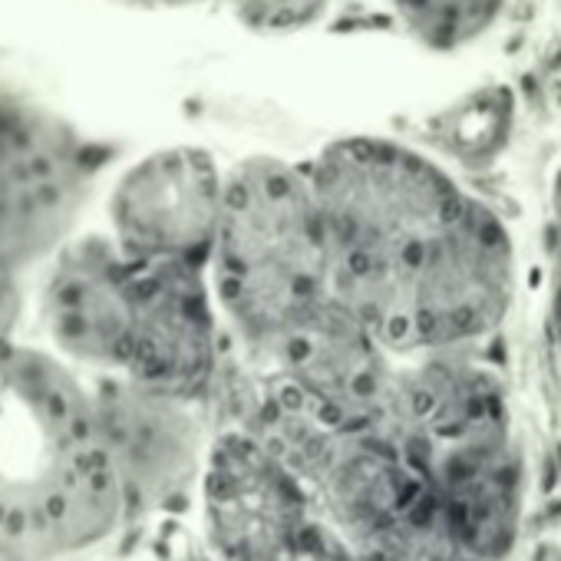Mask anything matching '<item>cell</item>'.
<instances>
[{"mask_svg": "<svg viewBox=\"0 0 561 561\" xmlns=\"http://www.w3.org/2000/svg\"><path fill=\"white\" fill-rule=\"evenodd\" d=\"M308 169L334 291L393 357L459 354L505 324L512 234L449 165L390 136H337Z\"/></svg>", "mask_w": 561, "mask_h": 561, "instance_id": "cell-1", "label": "cell"}, {"mask_svg": "<svg viewBox=\"0 0 561 561\" xmlns=\"http://www.w3.org/2000/svg\"><path fill=\"white\" fill-rule=\"evenodd\" d=\"M218 318L208 267L136 257L113 234L70 244L44 291L64 354L195 403L218 374Z\"/></svg>", "mask_w": 561, "mask_h": 561, "instance_id": "cell-2", "label": "cell"}, {"mask_svg": "<svg viewBox=\"0 0 561 561\" xmlns=\"http://www.w3.org/2000/svg\"><path fill=\"white\" fill-rule=\"evenodd\" d=\"M129 518L110 466L96 397L57 360L0 354V548L60 561Z\"/></svg>", "mask_w": 561, "mask_h": 561, "instance_id": "cell-3", "label": "cell"}, {"mask_svg": "<svg viewBox=\"0 0 561 561\" xmlns=\"http://www.w3.org/2000/svg\"><path fill=\"white\" fill-rule=\"evenodd\" d=\"M208 280L221 318L257 357L341 301L308 165L271 152L228 165Z\"/></svg>", "mask_w": 561, "mask_h": 561, "instance_id": "cell-4", "label": "cell"}, {"mask_svg": "<svg viewBox=\"0 0 561 561\" xmlns=\"http://www.w3.org/2000/svg\"><path fill=\"white\" fill-rule=\"evenodd\" d=\"M387 433L430 489L433 518L482 561H502L522 528V459L499 387L446 357L400 370Z\"/></svg>", "mask_w": 561, "mask_h": 561, "instance_id": "cell-5", "label": "cell"}, {"mask_svg": "<svg viewBox=\"0 0 561 561\" xmlns=\"http://www.w3.org/2000/svg\"><path fill=\"white\" fill-rule=\"evenodd\" d=\"M198 482L215 561H277L318 518L301 472L251 426L208 443Z\"/></svg>", "mask_w": 561, "mask_h": 561, "instance_id": "cell-6", "label": "cell"}, {"mask_svg": "<svg viewBox=\"0 0 561 561\" xmlns=\"http://www.w3.org/2000/svg\"><path fill=\"white\" fill-rule=\"evenodd\" d=\"M96 159L60 119L0 103V264L37 257L73 225Z\"/></svg>", "mask_w": 561, "mask_h": 561, "instance_id": "cell-7", "label": "cell"}, {"mask_svg": "<svg viewBox=\"0 0 561 561\" xmlns=\"http://www.w3.org/2000/svg\"><path fill=\"white\" fill-rule=\"evenodd\" d=\"M228 169L202 146H165L123 172L110 198L113 238L136 257L208 267Z\"/></svg>", "mask_w": 561, "mask_h": 561, "instance_id": "cell-8", "label": "cell"}, {"mask_svg": "<svg viewBox=\"0 0 561 561\" xmlns=\"http://www.w3.org/2000/svg\"><path fill=\"white\" fill-rule=\"evenodd\" d=\"M96 423L126 499L129 518H146L179 505L208 456L195 400L172 397L123 377H110L96 393Z\"/></svg>", "mask_w": 561, "mask_h": 561, "instance_id": "cell-9", "label": "cell"}, {"mask_svg": "<svg viewBox=\"0 0 561 561\" xmlns=\"http://www.w3.org/2000/svg\"><path fill=\"white\" fill-rule=\"evenodd\" d=\"M400 27L433 50H459L485 37L512 0H383Z\"/></svg>", "mask_w": 561, "mask_h": 561, "instance_id": "cell-10", "label": "cell"}, {"mask_svg": "<svg viewBox=\"0 0 561 561\" xmlns=\"http://www.w3.org/2000/svg\"><path fill=\"white\" fill-rule=\"evenodd\" d=\"M360 561H482L469 548H462L453 535L443 531L436 518H423L383 545L360 554Z\"/></svg>", "mask_w": 561, "mask_h": 561, "instance_id": "cell-11", "label": "cell"}, {"mask_svg": "<svg viewBox=\"0 0 561 561\" xmlns=\"http://www.w3.org/2000/svg\"><path fill=\"white\" fill-rule=\"evenodd\" d=\"M231 8L241 21L254 27L295 31L311 24L324 11V0H231Z\"/></svg>", "mask_w": 561, "mask_h": 561, "instance_id": "cell-12", "label": "cell"}, {"mask_svg": "<svg viewBox=\"0 0 561 561\" xmlns=\"http://www.w3.org/2000/svg\"><path fill=\"white\" fill-rule=\"evenodd\" d=\"M277 561H360V554H357V548L344 538V535H337L321 515L301 531V538L280 554Z\"/></svg>", "mask_w": 561, "mask_h": 561, "instance_id": "cell-13", "label": "cell"}, {"mask_svg": "<svg viewBox=\"0 0 561 561\" xmlns=\"http://www.w3.org/2000/svg\"><path fill=\"white\" fill-rule=\"evenodd\" d=\"M21 318V291H18V280H14V267L0 264V354L11 351V334L18 328Z\"/></svg>", "mask_w": 561, "mask_h": 561, "instance_id": "cell-14", "label": "cell"}, {"mask_svg": "<svg viewBox=\"0 0 561 561\" xmlns=\"http://www.w3.org/2000/svg\"><path fill=\"white\" fill-rule=\"evenodd\" d=\"M0 561H34V558H24V554H14V551H4V548H0Z\"/></svg>", "mask_w": 561, "mask_h": 561, "instance_id": "cell-15", "label": "cell"}]
</instances>
